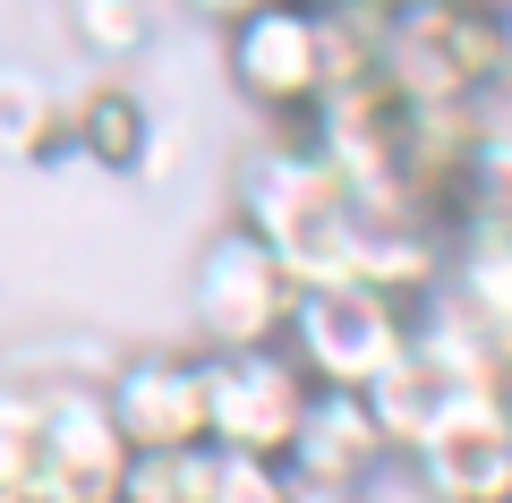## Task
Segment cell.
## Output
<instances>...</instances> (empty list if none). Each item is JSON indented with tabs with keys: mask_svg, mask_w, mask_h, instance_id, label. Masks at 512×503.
<instances>
[{
	"mask_svg": "<svg viewBox=\"0 0 512 503\" xmlns=\"http://www.w3.org/2000/svg\"><path fill=\"white\" fill-rule=\"evenodd\" d=\"M35 461H43V410H35V384H0V486L18 495Z\"/></svg>",
	"mask_w": 512,
	"mask_h": 503,
	"instance_id": "obj_14",
	"label": "cell"
},
{
	"mask_svg": "<svg viewBox=\"0 0 512 503\" xmlns=\"http://www.w3.org/2000/svg\"><path fill=\"white\" fill-rule=\"evenodd\" d=\"M180 9H188V18H214V26H231V18H248L256 0H180Z\"/></svg>",
	"mask_w": 512,
	"mask_h": 503,
	"instance_id": "obj_18",
	"label": "cell"
},
{
	"mask_svg": "<svg viewBox=\"0 0 512 503\" xmlns=\"http://www.w3.org/2000/svg\"><path fill=\"white\" fill-rule=\"evenodd\" d=\"M316 384L299 376V359L282 342L265 350H205V444L214 452H256V461H282L308 418Z\"/></svg>",
	"mask_w": 512,
	"mask_h": 503,
	"instance_id": "obj_5",
	"label": "cell"
},
{
	"mask_svg": "<svg viewBox=\"0 0 512 503\" xmlns=\"http://www.w3.org/2000/svg\"><path fill=\"white\" fill-rule=\"evenodd\" d=\"M52 145H60V103H52V86H35L26 69H0V154L43 162Z\"/></svg>",
	"mask_w": 512,
	"mask_h": 503,
	"instance_id": "obj_12",
	"label": "cell"
},
{
	"mask_svg": "<svg viewBox=\"0 0 512 503\" xmlns=\"http://www.w3.org/2000/svg\"><path fill=\"white\" fill-rule=\"evenodd\" d=\"M282 350L299 359V376L316 393H367L384 367L410 350V316L402 299L367 273H342V282H299V307L282 324Z\"/></svg>",
	"mask_w": 512,
	"mask_h": 503,
	"instance_id": "obj_2",
	"label": "cell"
},
{
	"mask_svg": "<svg viewBox=\"0 0 512 503\" xmlns=\"http://www.w3.org/2000/svg\"><path fill=\"white\" fill-rule=\"evenodd\" d=\"M299 9H316V18H342V9H367V0H299Z\"/></svg>",
	"mask_w": 512,
	"mask_h": 503,
	"instance_id": "obj_19",
	"label": "cell"
},
{
	"mask_svg": "<svg viewBox=\"0 0 512 503\" xmlns=\"http://www.w3.org/2000/svg\"><path fill=\"white\" fill-rule=\"evenodd\" d=\"M60 137H69L86 162H103V171H146V154H154V111H146V94H137V86L94 77L77 103H60Z\"/></svg>",
	"mask_w": 512,
	"mask_h": 503,
	"instance_id": "obj_10",
	"label": "cell"
},
{
	"mask_svg": "<svg viewBox=\"0 0 512 503\" xmlns=\"http://www.w3.org/2000/svg\"><path fill=\"white\" fill-rule=\"evenodd\" d=\"M239 222H248L299 282H342V273H359L367 205L333 180L325 154H299V145L248 154V171H239Z\"/></svg>",
	"mask_w": 512,
	"mask_h": 503,
	"instance_id": "obj_1",
	"label": "cell"
},
{
	"mask_svg": "<svg viewBox=\"0 0 512 503\" xmlns=\"http://www.w3.org/2000/svg\"><path fill=\"white\" fill-rule=\"evenodd\" d=\"M69 26H77V43L94 60H128L146 43V9L137 0H69Z\"/></svg>",
	"mask_w": 512,
	"mask_h": 503,
	"instance_id": "obj_15",
	"label": "cell"
},
{
	"mask_svg": "<svg viewBox=\"0 0 512 503\" xmlns=\"http://www.w3.org/2000/svg\"><path fill=\"white\" fill-rule=\"evenodd\" d=\"M291 503H367L359 486H316V478H291Z\"/></svg>",
	"mask_w": 512,
	"mask_h": 503,
	"instance_id": "obj_17",
	"label": "cell"
},
{
	"mask_svg": "<svg viewBox=\"0 0 512 503\" xmlns=\"http://www.w3.org/2000/svg\"><path fill=\"white\" fill-rule=\"evenodd\" d=\"M205 495H214V444L128 452V469H120V503H205Z\"/></svg>",
	"mask_w": 512,
	"mask_h": 503,
	"instance_id": "obj_11",
	"label": "cell"
},
{
	"mask_svg": "<svg viewBox=\"0 0 512 503\" xmlns=\"http://www.w3.org/2000/svg\"><path fill=\"white\" fill-rule=\"evenodd\" d=\"M410 461H419L436 503H512V410H504V393L444 401Z\"/></svg>",
	"mask_w": 512,
	"mask_h": 503,
	"instance_id": "obj_7",
	"label": "cell"
},
{
	"mask_svg": "<svg viewBox=\"0 0 512 503\" xmlns=\"http://www.w3.org/2000/svg\"><path fill=\"white\" fill-rule=\"evenodd\" d=\"M0 503H18V495H9V486H0Z\"/></svg>",
	"mask_w": 512,
	"mask_h": 503,
	"instance_id": "obj_21",
	"label": "cell"
},
{
	"mask_svg": "<svg viewBox=\"0 0 512 503\" xmlns=\"http://www.w3.org/2000/svg\"><path fill=\"white\" fill-rule=\"evenodd\" d=\"M299 307V273L282 265L248 222H222L197 248V333L205 350H265Z\"/></svg>",
	"mask_w": 512,
	"mask_h": 503,
	"instance_id": "obj_4",
	"label": "cell"
},
{
	"mask_svg": "<svg viewBox=\"0 0 512 503\" xmlns=\"http://www.w3.org/2000/svg\"><path fill=\"white\" fill-rule=\"evenodd\" d=\"M453 307L512 359V239H495V248L470 256V273H461V299H453Z\"/></svg>",
	"mask_w": 512,
	"mask_h": 503,
	"instance_id": "obj_13",
	"label": "cell"
},
{
	"mask_svg": "<svg viewBox=\"0 0 512 503\" xmlns=\"http://www.w3.org/2000/svg\"><path fill=\"white\" fill-rule=\"evenodd\" d=\"M376 9H427V0H376Z\"/></svg>",
	"mask_w": 512,
	"mask_h": 503,
	"instance_id": "obj_20",
	"label": "cell"
},
{
	"mask_svg": "<svg viewBox=\"0 0 512 503\" xmlns=\"http://www.w3.org/2000/svg\"><path fill=\"white\" fill-rule=\"evenodd\" d=\"M376 461H384V435L367 418V393H308V418H299L282 469L316 486H367Z\"/></svg>",
	"mask_w": 512,
	"mask_h": 503,
	"instance_id": "obj_9",
	"label": "cell"
},
{
	"mask_svg": "<svg viewBox=\"0 0 512 503\" xmlns=\"http://www.w3.org/2000/svg\"><path fill=\"white\" fill-rule=\"evenodd\" d=\"M205 503H291V469L256 452H214V495Z\"/></svg>",
	"mask_w": 512,
	"mask_h": 503,
	"instance_id": "obj_16",
	"label": "cell"
},
{
	"mask_svg": "<svg viewBox=\"0 0 512 503\" xmlns=\"http://www.w3.org/2000/svg\"><path fill=\"white\" fill-rule=\"evenodd\" d=\"M35 410H43V461L26 469L18 503H120L128 444L111 427L103 384L52 376V384H35Z\"/></svg>",
	"mask_w": 512,
	"mask_h": 503,
	"instance_id": "obj_6",
	"label": "cell"
},
{
	"mask_svg": "<svg viewBox=\"0 0 512 503\" xmlns=\"http://www.w3.org/2000/svg\"><path fill=\"white\" fill-rule=\"evenodd\" d=\"M222 69L256 111L299 120L333 94V26L299 0H256L248 18L222 26Z\"/></svg>",
	"mask_w": 512,
	"mask_h": 503,
	"instance_id": "obj_3",
	"label": "cell"
},
{
	"mask_svg": "<svg viewBox=\"0 0 512 503\" xmlns=\"http://www.w3.org/2000/svg\"><path fill=\"white\" fill-rule=\"evenodd\" d=\"M111 427L128 452H188L205 444V359L197 350H137L103 384Z\"/></svg>",
	"mask_w": 512,
	"mask_h": 503,
	"instance_id": "obj_8",
	"label": "cell"
}]
</instances>
